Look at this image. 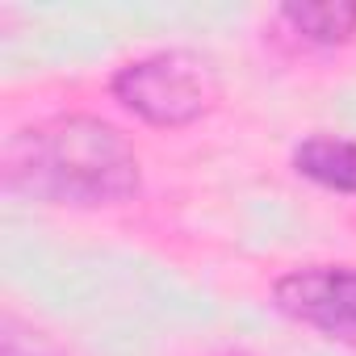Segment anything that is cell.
I'll use <instances>...</instances> for the list:
<instances>
[{
  "instance_id": "cell-6",
  "label": "cell",
  "mask_w": 356,
  "mask_h": 356,
  "mask_svg": "<svg viewBox=\"0 0 356 356\" xmlns=\"http://www.w3.org/2000/svg\"><path fill=\"white\" fill-rule=\"evenodd\" d=\"M0 356H63V352L47 335L26 327L17 314H5L0 318Z\"/></svg>"
},
{
  "instance_id": "cell-4",
  "label": "cell",
  "mask_w": 356,
  "mask_h": 356,
  "mask_svg": "<svg viewBox=\"0 0 356 356\" xmlns=\"http://www.w3.org/2000/svg\"><path fill=\"white\" fill-rule=\"evenodd\" d=\"M293 172L331 193H356V143L339 134H310L293 147Z\"/></svg>"
},
{
  "instance_id": "cell-1",
  "label": "cell",
  "mask_w": 356,
  "mask_h": 356,
  "mask_svg": "<svg viewBox=\"0 0 356 356\" xmlns=\"http://www.w3.org/2000/svg\"><path fill=\"white\" fill-rule=\"evenodd\" d=\"M5 189L47 206H118L138 193V155L101 118L59 113L5 143Z\"/></svg>"
},
{
  "instance_id": "cell-5",
  "label": "cell",
  "mask_w": 356,
  "mask_h": 356,
  "mask_svg": "<svg viewBox=\"0 0 356 356\" xmlns=\"http://www.w3.org/2000/svg\"><path fill=\"white\" fill-rule=\"evenodd\" d=\"M281 22L314 47H339L356 30V5H285Z\"/></svg>"
},
{
  "instance_id": "cell-2",
  "label": "cell",
  "mask_w": 356,
  "mask_h": 356,
  "mask_svg": "<svg viewBox=\"0 0 356 356\" xmlns=\"http://www.w3.org/2000/svg\"><path fill=\"white\" fill-rule=\"evenodd\" d=\"M113 97L151 126H189L218 101V84L206 59L189 51H155L126 63L113 76Z\"/></svg>"
},
{
  "instance_id": "cell-3",
  "label": "cell",
  "mask_w": 356,
  "mask_h": 356,
  "mask_svg": "<svg viewBox=\"0 0 356 356\" xmlns=\"http://www.w3.org/2000/svg\"><path fill=\"white\" fill-rule=\"evenodd\" d=\"M273 306L302 327L356 343V268L348 264H306L285 273L273 285Z\"/></svg>"
}]
</instances>
